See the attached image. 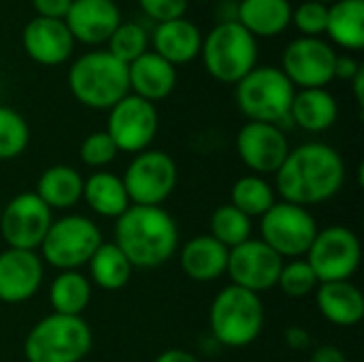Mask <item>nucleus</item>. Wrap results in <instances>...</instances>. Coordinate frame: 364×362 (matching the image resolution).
Returning a JSON list of instances; mask_svg holds the SVG:
<instances>
[{
	"instance_id": "b1692460",
	"label": "nucleus",
	"mask_w": 364,
	"mask_h": 362,
	"mask_svg": "<svg viewBox=\"0 0 364 362\" xmlns=\"http://www.w3.org/2000/svg\"><path fill=\"white\" fill-rule=\"evenodd\" d=\"M290 0H239L237 21L254 38H273L292 26Z\"/></svg>"
},
{
	"instance_id": "37998d69",
	"label": "nucleus",
	"mask_w": 364,
	"mask_h": 362,
	"mask_svg": "<svg viewBox=\"0 0 364 362\" xmlns=\"http://www.w3.org/2000/svg\"><path fill=\"white\" fill-rule=\"evenodd\" d=\"M154 362H200V361H198L192 352H188V350H177V348H173V350H164L162 354H158Z\"/></svg>"
},
{
	"instance_id": "a19ab883",
	"label": "nucleus",
	"mask_w": 364,
	"mask_h": 362,
	"mask_svg": "<svg viewBox=\"0 0 364 362\" xmlns=\"http://www.w3.org/2000/svg\"><path fill=\"white\" fill-rule=\"evenodd\" d=\"M360 62L352 55V53H341L335 60V79H343V81H352L358 70H360Z\"/></svg>"
},
{
	"instance_id": "20e7f679",
	"label": "nucleus",
	"mask_w": 364,
	"mask_h": 362,
	"mask_svg": "<svg viewBox=\"0 0 364 362\" xmlns=\"http://www.w3.org/2000/svg\"><path fill=\"white\" fill-rule=\"evenodd\" d=\"M264 329V305L260 294L239 286L222 288L209 307V331L224 348H247Z\"/></svg>"
},
{
	"instance_id": "dca6fc26",
	"label": "nucleus",
	"mask_w": 364,
	"mask_h": 362,
	"mask_svg": "<svg viewBox=\"0 0 364 362\" xmlns=\"http://www.w3.org/2000/svg\"><path fill=\"white\" fill-rule=\"evenodd\" d=\"M239 160L254 175H275L290 154V143L284 128L262 122H245L235 139Z\"/></svg>"
},
{
	"instance_id": "2f4dec72",
	"label": "nucleus",
	"mask_w": 364,
	"mask_h": 362,
	"mask_svg": "<svg viewBox=\"0 0 364 362\" xmlns=\"http://www.w3.org/2000/svg\"><path fill=\"white\" fill-rule=\"evenodd\" d=\"M209 235L220 241L226 250H232L252 239V218L241 213L230 203L213 209L209 218Z\"/></svg>"
},
{
	"instance_id": "5701e85b",
	"label": "nucleus",
	"mask_w": 364,
	"mask_h": 362,
	"mask_svg": "<svg viewBox=\"0 0 364 362\" xmlns=\"http://www.w3.org/2000/svg\"><path fill=\"white\" fill-rule=\"evenodd\" d=\"M314 294L322 318L335 326L350 329L364 318V297L352 280L320 284Z\"/></svg>"
},
{
	"instance_id": "ddd939ff",
	"label": "nucleus",
	"mask_w": 364,
	"mask_h": 362,
	"mask_svg": "<svg viewBox=\"0 0 364 362\" xmlns=\"http://www.w3.org/2000/svg\"><path fill=\"white\" fill-rule=\"evenodd\" d=\"M160 128V115L156 105L128 94L109 109L107 134L113 139L119 154H141L149 149Z\"/></svg>"
},
{
	"instance_id": "ea45409f",
	"label": "nucleus",
	"mask_w": 364,
	"mask_h": 362,
	"mask_svg": "<svg viewBox=\"0 0 364 362\" xmlns=\"http://www.w3.org/2000/svg\"><path fill=\"white\" fill-rule=\"evenodd\" d=\"M284 344L294 352H305L311 348V333L305 326H288L284 331Z\"/></svg>"
},
{
	"instance_id": "9b49d317",
	"label": "nucleus",
	"mask_w": 364,
	"mask_h": 362,
	"mask_svg": "<svg viewBox=\"0 0 364 362\" xmlns=\"http://www.w3.org/2000/svg\"><path fill=\"white\" fill-rule=\"evenodd\" d=\"M363 258L360 241L354 230L341 224L326 226L318 230L305 260L314 269L320 284L346 282L358 271Z\"/></svg>"
},
{
	"instance_id": "4468645a",
	"label": "nucleus",
	"mask_w": 364,
	"mask_h": 362,
	"mask_svg": "<svg viewBox=\"0 0 364 362\" xmlns=\"http://www.w3.org/2000/svg\"><path fill=\"white\" fill-rule=\"evenodd\" d=\"M51 222L53 211L34 192H21L0 211V235L6 247L36 252Z\"/></svg>"
},
{
	"instance_id": "c756f323",
	"label": "nucleus",
	"mask_w": 364,
	"mask_h": 362,
	"mask_svg": "<svg viewBox=\"0 0 364 362\" xmlns=\"http://www.w3.org/2000/svg\"><path fill=\"white\" fill-rule=\"evenodd\" d=\"M92 301V282L79 271H60L49 286V305L53 314L83 316Z\"/></svg>"
},
{
	"instance_id": "6ab92c4d",
	"label": "nucleus",
	"mask_w": 364,
	"mask_h": 362,
	"mask_svg": "<svg viewBox=\"0 0 364 362\" xmlns=\"http://www.w3.org/2000/svg\"><path fill=\"white\" fill-rule=\"evenodd\" d=\"M21 45L26 55L41 66H60L75 53V38L62 19L32 17L21 32Z\"/></svg>"
},
{
	"instance_id": "f3484780",
	"label": "nucleus",
	"mask_w": 364,
	"mask_h": 362,
	"mask_svg": "<svg viewBox=\"0 0 364 362\" xmlns=\"http://www.w3.org/2000/svg\"><path fill=\"white\" fill-rule=\"evenodd\" d=\"M45 265L36 252L6 247L0 252V301L6 305L26 303L43 286Z\"/></svg>"
},
{
	"instance_id": "58836bf2",
	"label": "nucleus",
	"mask_w": 364,
	"mask_h": 362,
	"mask_svg": "<svg viewBox=\"0 0 364 362\" xmlns=\"http://www.w3.org/2000/svg\"><path fill=\"white\" fill-rule=\"evenodd\" d=\"M34 9V17H45V19H62L66 17L73 0H30Z\"/></svg>"
},
{
	"instance_id": "c85d7f7f",
	"label": "nucleus",
	"mask_w": 364,
	"mask_h": 362,
	"mask_svg": "<svg viewBox=\"0 0 364 362\" xmlns=\"http://www.w3.org/2000/svg\"><path fill=\"white\" fill-rule=\"evenodd\" d=\"M90 267V282L107 292H117L128 286L132 277V265L124 256V252L113 241H102L100 247L87 262Z\"/></svg>"
},
{
	"instance_id": "f8f14e48",
	"label": "nucleus",
	"mask_w": 364,
	"mask_h": 362,
	"mask_svg": "<svg viewBox=\"0 0 364 362\" xmlns=\"http://www.w3.org/2000/svg\"><path fill=\"white\" fill-rule=\"evenodd\" d=\"M335 47L324 38L296 36L282 53V73L294 85V90L326 87L335 81Z\"/></svg>"
},
{
	"instance_id": "412c9836",
	"label": "nucleus",
	"mask_w": 364,
	"mask_h": 362,
	"mask_svg": "<svg viewBox=\"0 0 364 362\" xmlns=\"http://www.w3.org/2000/svg\"><path fill=\"white\" fill-rule=\"evenodd\" d=\"M130 94L156 105L166 100L177 87V68L151 49L128 64Z\"/></svg>"
},
{
	"instance_id": "a878e982",
	"label": "nucleus",
	"mask_w": 364,
	"mask_h": 362,
	"mask_svg": "<svg viewBox=\"0 0 364 362\" xmlns=\"http://www.w3.org/2000/svg\"><path fill=\"white\" fill-rule=\"evenodd\" d=\"M34 194L51 211H68L83 198V177L70 164H53L41 173Z\"/></svg>"
},
{
	"instance_id": "9d476101",
	"label": "nucleus",
	"mask_w": 364,
	"mask_h": 362,
	"mask_svg": "<svg viewBox=\"0 0 364 362\" xmlns=\"http://www.w3.org/2000/svg\"><path fill=\"white\" fill-rule=\"evenodd\" d=\"M320 226L307 207L277 201L260 218V241H264L284 260L305 258Z\"/></svg>"
},
{
	"instance_id": "7ed1b4c3",
	"label": "nucleus",
	"mask_w": 364,
	"mask_h": 362,
	"mask_svg": "<svg viewBox=\"0 0 364 362\" xmlns=\"http://www.w3.org/2000/svg\"><path fill=\"white\" fill-rule=\"evenodd\" d=\"M66 83L75 100L94 111H109L130 94L128 66L107 49H92L75 58Z\"/></svg>"
},
{
	"instance_id": "72a5a7b5",
	"label": "nucleus",
	"mask_w": 364,
	"mask_h": 362,
	"mask_svg": "<svg viewBox=\"0 0 364 362\" xmlns=\"http://www.w3.org/2000/svg\"><path fill=\"white\" fill-rule=\"evenodd\" d=\"M30 145V126L26 117L0 105V162L19 158Z\"/></svg>"
},
{
	"instance_id": "f257e3e1",
	"label": "nucleus",
	"mask_w": 364,
	"mask_h": 362,
	"mask_svg": "<svg viewBox=\"0 0 364 362\" xmlns=\"http://www.w3.org/2000/svg\"><path fill=\"white\" fill-rule=\"evenodd\" d=\"M346 183V162L341 154L322 141H309L290 149L275 173V192L282 201L314 207L335 198Z\"/></svg>"
},
{
	"instance_id": "393cba45",
	"label": "nucleus",
	"mask_w": 364,
	"mask_h": 362,
	"mask_svg": "<svg viewBox=\"0 0 364 362\" xmlns=\"http://www.w3.org/2000/svg\"><path fill=\"white\" fill-rule=\"evenodd\" d=\"M339 119V102L326 87L316 90H296L290 122L305 132L320 134L331 130Z\"/></svg>"
},
{
	"instance_id": "c03bdc74",
	"label": "nucleus",
	"mask_w": 364,
	"mask_h": 362,
	"mask_svg": "<svg viewBox=\"0 0 364 362\" xmlns=\"http://www.w3.org/2000/svg\"><path fill=\"white\" fill-rule=\"evenodd\" d=\"M352 83V90H354V98H356V102H358V107H363L364 105V68L358 70V75L350 81Z\"/></svg>"
},
{
	"instance_id": "4be33fe9",
	"label": "nucleus",
	"mask_w": 364,
	"mask_h": 362,
	"mask_svg": "<svg viewBox=\"0 0 364 362\" xmlns=\"http://www.w3.org/2000/svg\"><path fill=\"white\" fill-rule=\"evenodd\" d=\"M179 265L190 280L209 284L226 275L228 250L220 241H215L209 233L196 235L181 245Z\"/></svg>"
},
{
	"instance_id": "0eeeda50",
	"label": "nucleus",
	"mask_w": 364,
	"mask_h": 362,
	"mask_svg": "<svg viewBox=\"0 0 364 362\" xmlns=\"http://www.w3.org/2000/svg\"><path fill=\"white\" fill-rule=\"evenodd\" d=\"M92 350V329L83 316L49 314L26 335L28 362H81Z\"/></svg>"
},
{
	"instance_id": "423d86ee",
	"label": "nucleus",
	"mask_w": 364,
	"mask_h": 362,
	"mask_svg": "<svg viewBox=\"0 0 364 362\" xmlns=\"http://www.w3.org/2000/svg\"><path fill=\"white\" fill-rule=\"evenodd\" d=\"M294 94V85L279 66H256L235 85L237 109L247 122L275 124L279 128L292 124L290 107Z\"/></svg>"
},
{
	"instance_id": "f704fd0d",
	"label": "nucleus",
	"mask_w": 364,
	"mask_h": 362,
	"mask_svg": "<svg viewBox=\"0 0 364 362\" xmlns=\"http://www.w3.org/2000/svg\"><path fill=\"white\" fill-rule=\"evenodd\" d=\"M277 286L288 299H305L318 290L320 282L305 258H294L290 262H284Z\"/></svg>"
},
{
	"instance_id": "39448f33",
	"label": "nucleus",
	"mask_w": 364,
	"mask_h": 362,
	"mask_svg": "<svg viewBox=\"0 0 364 362\" xmlns=\"http://www.w3.org/2000/svg\"><path fill=\"white\" fill-rule=\"evenodd\" d=\"M198 58L211 79L237 85L258 66V38L239 21H220L203 36Z\"/></svg>"
},
{
	"instance_id": "2eb2a0df",
	"label": "nucleus",
	"mask_w": 364,
	"mask_h": 362,
	"mask_svg": "<svg viewBox=\"0 0 364 362\" xmlns=\"http://www.w3.org/2000/svg\"><path fill=\"white\" fill-rule=\"evenodd\" d=\"M284 262L286 260L275 254L264 241L247 239L245 243L228 250L226 273L232 286L260 294L277 286Z\"/></svg>"
},
{
	"instance_id": "f03ea898",
	"label": "nucleus",
	"mask_w": 364,
	"mask_h": 362,
	"mask_svg": "<svg viewBox=\"0 0 364 362\" xmlns=\"http://www.w3.org/2000/svg\"><path fill=\"white\" fill-rule=\"evenodd\" d=\"M134 269H158L179 247V228L164 207L130 205L115 220V241Z\"/></svg>"
},
{
	"instance_id": "473e14b6",
	"label": "nucleus",
	"mask_w": 364,
	"mask_h": 362,
	"mask_svg": "<svg viewBox=\"0 0 364 362\" xmlns=\"http://www.w3.org/2000/svg\"><path fill=\"white\" fill-rule=\"evenodd\" d=\"M107 51L128 66L130 62L149 51L147 28L141 21H122L107 41Z\"/></svg>"
},
{
	"instance_id": "79ce46f5",
	"label": "nucleus",
	"mask_w": 364,
	"mask_h": 362,
	"mask_svg": "<svg viewBox=\"0 0 364 362\" xmlns=\"http://www.w3.org/2000/svg\"><path fill=\"white\" fill-rule=\"evenodd\" d=\"M309 362H346V354L341 348L324 344V346H318L311 350Z\"/></svg>"
},
{
	"instance_id": "7c9ffc66",
	"label": "nucleus",
	"mask_w": 364,
	"mask_h": 362,
	"mask_svg": "<svg viewBox=\"0 0 364 362\" xmlns=\"http://www.w3.org/2000/svg\"><path fill=\"white\" fill-rule=\"evenodd\" d=\"M277 203L275 188L260 175H243L230 188V205L247 218H262Z\"/></svg>"
},
{
	"instance_id": "c9c22d12",
	"label": "nucleus",
	"mask_w": 364,
	"mask_h": 362,
	"mask_svg": "<svg viewBox=\"0 0 364 362\" xmlns=\"http://www.w3.org/2000/svg\"><path fill=\"white\" fill-rule=\"evenodd\" d=\"M119 156V149L115 147L113 139L105 132V130H96L90 132L81 145H79V158L85 166L94 169V171H105V166H109L111 162H115V158Z\"/></svg>"
},
{
	"instance_id": "49530a36",
	"label": "nucleus",
	"mask_w": 364,
	"mask_h": 362,
	"mask_svg": "<svg viewBox=\"0 0 364 362\" xmlns=\"http://www.w3.org/2000/svg\"><path fill=\"white\" fill-rule=\"evenodd\" d=\"M196 2H211V0H196Z\"/></svg>"
},
{
	"instance_id": "aec40b11",
	"label": "nucleus",
	"mask_w": 364,
	"mask_h": 362,
	"mask_svg": "<svg viewBox=\"0 0 364 362\" xmlns=\"http://www.w3.org/2000/svg\"><path fill=\"white\" fill-rule=\"evenodd\" d=\"M200 47L203 32L188 17L154 23V30L149 32V49L175 68L194 62L200 55Z\"/></svg>"
},
{
	"instance_id": "a18cd8bd",
	"label": "nucleus",
	"mask_w": 364,
	"mask_h": 362,
	"mask_svg": "<svg viewBox=\"0 0 364 362\" xmlns=\"http://www.w3.org/2000/svg\"><path fill=\"white\" fill-rule=\"evenodd\" d=\"M318 2H322V4H333V2H337V0H318Z\"/></svg>"
},
{
	"instance_id": "4c0bfd02",
	"label": "nucleus",
	"mask_w": 364,
	"mask_h": 362,
	"mask_svg": "<svg viewBox=\"0 0 364 362\" xmlns=\"http://www.w3.org/2000/svg\"><path fill=\"white\" fill-rule=\"evenodd\" d=\"M143 15H147L154 23L171 21L186 17L190 0H136Z\"/></svg>"
},
{
	"instance_id": "bb28decb",
	"label": "nucleus",
	"mask_w": 364,
	"mask_h": 362,
	"mask_svg": "<svg viewBox=\"0 0 364 362\" xmlns=\"http://www.w3.org/2000/svg\"><path fill=\"white\" fill-rule=\"evenodd\" d=\"M81 201H85L96 215L111 220H117L130 207L122 177L109 171H94L87 179H83Z\"/></svg>"
},
{
	"instance_id": "cd10ccee",
	"label": "nucleus",
	"mask_w": 364,
	"mask_h": 362,
	"mask_svg": "<svg viewBox=\"0 0 364 362\" xmlns=\"http://www.w3.org/2000/svg\"><path fill=\"white\" fill-rule=\"evenodd\" d=\"M324 34L346 51H360L364 47V0H337L328 4Z\"/></svg>"
},
{
	"instance_id": "1a4fd4ad",
	"label": "nucleus",
	"mask_w": 364,
	"mask_h": 362,
	"mask_svg": "<svg viewBox=\"0 0 364 362\" xmlns=\"http://www.w3.org/2000/svg\"><path fill=\"white\" fill-rule=\"evenodd\" d=\"M177 179V162L162 149H145L136 154L122 175L130 205L141 207H162L175 192Z\"/></svg>"
},
{
	"instance_id": "6e6552de",
	"label": "nucleus",
	"mask_w": 364,
	"mask_h": 362,
	"mask_svg": "<svg viewBox=\"0 0 364 362\" xmlns=\"http://www.w3.org/2000/svg\"><path fill=\"white\" fill-rule=\"evenodd\" d=\"M102 243V233L98 224L79 213L62 215L51 222L43 243L41 260L58 271H77L87 265L94 252Z\"/></svg>"
},
{
	"instance_id": "e433bc0d",
	"label": "nucleus",
	"mask_w": 364,
	"mask_h": 362,
	"mask_svg": "<svg viewBox=\"0 0 364 362\" xmlns=\"http://www.w3.org/2000/svg\"><path fill=\"white\" fill-rule=\"evenodd\" d=\"M326 17L328 4H322L318 0H305L296 9H292V26L301 32V36L322 38V34L326 32Z\"/></svg>"
},
{
	"instance_id": "a211bd4d",
	"label": "nucleus",
	"mask_w": 364,
	"mask_h": 362,
	"mask_svg": "<svg viewBox=\"0 0 364 362\" xmlns=\"http://www.w3.org/2000/svg\"><path fill=\"white\" fill-rule=\"evenodd\" d=\"M122 11L115 0H73L64 23L75 43L105 45L122 23Z\"/></svg>"
}]
</instances>
